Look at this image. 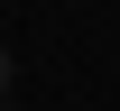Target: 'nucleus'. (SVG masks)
I'll return each instance as SVG.
<instances>
[{"label": "nucleus", "mask_w": 120, "mask_h": 111, "mask_svg": "<svg viewBox=\"0 0 120 111\" xmlns=\"http://www.w3.org/2000/svg\"><path fill=\"white\" fill-rule=\"evenodd\" d=\"M9 83H19V56H9V46H0V102H9Z\"/></svg>", "instance_id": "obj_1"}]
</instances>
